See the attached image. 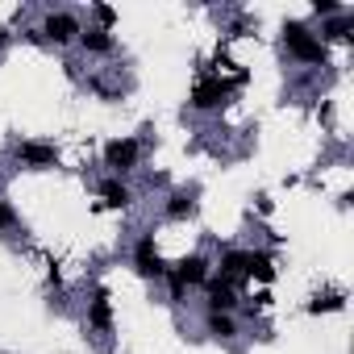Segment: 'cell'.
I'll list each match as a JSON object with an SVG mask.
<instances>
[{
  "mask_svg": "<svg viewBox=\"0 0 354 354\" xmlns=\"http://www.w3.org/2000/svg\"><path fill=\"white\" fill-rule=\"evenodd\" d=\"M283 46H288V55L300 59V63H325V42L313 38L300 21H288V26H283Z\"/></svg>",
  "mask_w": 354,
  "mask_h": 354,
  "instance_id": "6da1fadb",
  "label": "cell"
},
{
  "mask_svg": "<svg viewBox=\"0 0 354 354\" xmlns=\"http://www.w3.org/2000/svg\"><path fill=\"white\" fill-rule=\"evenodd\" d=\"M205 279H209V259H201V254H188V259L175 263V271H167V283H171V296L175 300L184 296V288L205 283Z\"/></svg>",
  "mask_w": 354,
  "mask_h": 354,
  "instance_id": "7a4b0ae2",
  "label": "cell"
},
{
  "mask_svg": "<svg viewBox=\"0 0 354 354\" xmlns=\"http://www.w3.org/2000/svg\"><path fill=\"white\" fill-rule=\"evenodd\" d=\"M133 271H138L142 279H162V275H167V263H162V254H158V246H154L150 234L138 238V246H133Z\"/></svg>",
  "mask_w": 354,
  "mask_h": 354,
  "instance_id": "3957f363",
  "label": "cell"
},
{
  "mask_svg": "<svg viewBox=\"0 0 354 354\" xmlns=\"http://www.w3.org/2000/svg\"><path fill=\"white\" fill-rule=\"evenodd\" d=\"M104 167H113L117 175L129 171V167H138V142L133 138H113L104 146Z\"/></svg>",
  "mask_w": 354,
  "mask_h": 354,
  "instance_id": "277c9868",
  "label": "cell"
},
{
  "mask_svg": "<svg viewBox=\"0 0 354 354\" xmlns=\"http://www.w3.org/2000/svg\"><path fill=\"white\" fill-rule=\"evenodd\" d=\"M230 88L234 84H225V80H201L196 92H192V109H221L225 96H230Z\"/></svg>",
  "mask_w": 354,
  "mask_h": 354,
  "instance_id": "5b68a950",
  "label": "cell"
},
{
  "mask_svg": "<svg viewBox=\"0 0 354 354\" xmlns=\"http://www.w3.org/2000/svg\"><path fill=\"white\" fill-rule=\"evenodd\" d=\"M205 283H209V313H230V308L238 304L230 275H213V279H205Z\"/></svg>",
  "mask_w": 354,
  "mask_h": 354,
  "instance_id": "8992f818",
  "label": "cell"
},
{
  "mask_svg": "<svg viewBox=\"0 0 354 354\" xmlns=\"http://www.w3.org/2000/svg\"><path fill=\"white\" fill-rule=\"evenodd\" d=\"M17 158H21L26 167H55V162H59V150L46 146V142H21V146H17Z\"/></svg>",
  "mask_w": 354,
  "mask_h": 354,
  "instance_id": "52a82bcc",
  "label": "cell"
},
{
  "mask_svg": "<svg viewBox=\"0 0 354 354\" xmlns=\"http://www.w3.org/2000/svg\"><path fill=\"white\" fill-rule=\"evenodd\" d=\"M88 325H92V329H100V333H109V329H113V300H109V292H104V288H96V292H92Z\"/></svg>",
  "mask_w": 354,
  "mask_h": 354,
  "instance_id": "ba28073f",
  "label": "cell"
},
{
  "mask_svg": "<svg viewBox=\"0 0 354 354\" xmlns=\"http://www.w3.org/2000/svg\"><path fill=\"white\" fill-rule=\"evenodd\" d=\"M42 34H46L50 42H71V38L80 34V21H75L71 13H50L46 26H42Z\"/></svg>",
  "mask_w": 354,
  "mask_h": 354,
  "instance_id": "9c48e42d",
  "label": "cell"
},
{
  "mask_svg": "<svg viewBox=\"0 0 354 354\" xmlns=\"http://www.w3.org/2000/svg\"><path fill=\"white\" fill-rule=\"evenodd\" d=\"M100 201H104V209H129L133 192H129L121 180H104V184H100Z\"/></svg>",
  "mask_w": 354,
  "mask_h": 354,
  "instance_id": "30bf717a",
  "label": "cell"
},
{
  "mask_svg": "<svg viewBox=\"0 0 354 354\" xmlns=\"http://www.w3.org/2000/svg\"><path fill=\"white\" fill-rule=\"evenodd\" d=\"M246 275H259L263 283H271V279H275V263H271V254L250 250V254H246Z\"/></svg>",
  "mask_w": 354,
  "mask_h": 354,
  "instance_id": "8fae6325",
  "label": "cell"
},
{
  "mask_svg": "<svg viewBox=\"0 0 354 354\" xmlns=\"http://www.w3.org/2000/svg\"><path fill=\"white\" fill-rule=\"evenodd\" d=\"M346 308V296L342 292H325V296H313L308 300V313L313 317H321V313H342Z\"/></svg>",
  "mask_w": 354,
  "mask_h": 354,
  "instance_id": "7c38bea8",
  "label": "cell"
},
{
  "mask_svg": "<svg viewBox=\"0 0 354 354\" xmlns=\"http://www.w3.org/2000/svg\"><path fill=\"white\" fill-rule=\"evenodd\" d=\"M192 213H196L192 192H171V201H167V217H192Z\"/></svg>",
  "mask_w": 354,
  "mask_h": 354,
  "instance_id": "4fadbf2b",
  "label": "cell"
},
{
  "mask_svg": "<svg viewBox=\"0 0 354 354\" xmlns=\"http://www.w3.org/2000/svg\"><path fill=\"white\" fill-rule=\"evenodd\" d=\"M246 254H250V250H225V254H221V275H230V279L246 275Z\"/></svg>",
  "mask_w": 354,
  "mask_h": 354,
  "instance_id": "5bb4252c",
  "label": "cell"
},
{
  "mask_svg": "<svg viewBox=\"0 0 354 354\" xmlns=\"http://www.w3.org/2000/svg\"><path fill=\"white\" fill-rule=\"evenodd\" d=\"M80 42H84L92 55H109V50H113V38H109L104 30H88V34L80 30Z\"/></svg>",
  "mask_w": 354,
  "mask_h": 354,
  "instance_id": "9a60e30c",
  "label": "cell"
},
{
  "mask_svg": "<svg viewBox=\"0 0 354 354\" xmlns=\"http://www.w3.org/2000/svg\"><path fill=\"white\" fill-rule=\"evenodd\" d=\"M205 325H209L213 337H234V317H230V313H209Z\"/></svg>",
  "mask_w": 354,
  "mask_h": 354,
  "instance_id": "2e32d148",
  "label": "cell"
},
{
  "mask_svg": "<svg viewBox=\"0 0 354 354\" xmlns=\"http://www.w3.org/2000/svg\"><path fill=\"white\" fill-rule=\"evenodd\" d=\"M92 13H96V21H100V30L109 34V26L117 21V9H113V5H92Z\"/></svg>",
  "mask_w": 354,
  "mask_h": 354,
  "instance_id": "e0dca14e",
  "label": "cell"
},
{
  "mask_svg": "<svg viewBox=\"0 0 354 354\" xmlns=\"http://www.w3.org/2000/svg\"><path fill=\"white\" fill-rule=\"evenodd\" d=\"M342 5H337V0H313V13H325V17H333Z\"/></svg>",
  "mask_w": 354,
  "mask_h": 354,
  "instance_id": "ac0fdd59",
  "label": "cell"
},
{
  "mask_svg": "<svg viewBox=\"0 0 354 354\" xmlns=\"http://www.w3.org/2000/svg\"><path fill=\"white\" fill-rule=\"evenodd\" d=\"M13 221H17V213H13V209H9L5 201H0V230H9Z\"/></svg>",
  "mask_w": 354,
  "mask_h": 354,
  "instance_id": "d6986e66",
  "label": "cell"
},
{
  "mask_svg": "<svg viewBox=\"0 0 354 354\" xmlns=\"http://www.w3.org/2000/svg\"><path fill=\"white\" fill-rule=\"evenodd\" d=\"M325 38H350V26H346V21H333V26L325 30Z\"/></svg>",
  "mask_w": 354,
  "mask_h": 354,
  "instance_id": "ffe728a7",
  "label": "cell"
},
{
  "mask_svg": "<svg viewBox=\"0 0 354 354\" xmlns=\"http://www.w3.org/2000/svg\"><path fill=\"white\" fill-rule=\"evenodd\" d=\"M5 42H9V30H0V46H5Z\"/></svg>",
  "mask_w": 354,
  "mask_h": 354,
  "instance_id": "44dd1931",
  "label": "cell"
}]
</instances>
